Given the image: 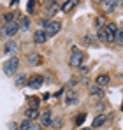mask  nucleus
Instances as JSON below:
<instances>
[{
	"instance_id": "1",
	"label": "nucleus",
	"mask_w": 123,
	"mask_h": 130,
	"mask_svg": "<svg viewBox=\"0 0 123 130\" xmlns=\"http://www.w3.org/2000/svg\"><path fill=\"white\" fill-rule=\"evenodd\" d=\"M69 63H70V67H78V69H79V67L84 63V53H83L81 49L74 47V51H72V55H70Z\"/></svg>"
},
{
	"instance_id": "2",
	"label": "nucleus",
	"mask_w": 123,
	"mask_h": 130,
	"mask_svg": "<svg viewBox=\"0 0 123 130\" xmlns=\"http://www.w3.org/2000/svg\"><path fill=\"white\" fill-rule=\"evenodd\" d=\"M18 65H20L18 56H12V58H9V60L4 63V72H5L7 76H14L16 70H18Z\"/></svg>"
},
{
	"instance_id": "3",
	"label": "nucleus",
	"mask_w": 123,
	"mask_h": 130,
	"mask_svg": "<svg viewBox=\"0 0 123 130\" xmlns=\"http://www.w3.org/2000/svg\"><path fill=\"white\" fill-rule=\"evenodd\" d=\"M18 30H20V23L11 21V23H7V25H4L0 32H2V35H5V37H12V35H16Z\"/></svg>"
},
{
	"instance_id": "4",
	"label": "nucleus",
	"mask_w": 123,
	"mask_h": 130,
	"mask_svg": "<svg viewBox=\"0 0 123 130\" xmlns=\"http://www.w3.org/2000/svg\"><path fill=\"white\" fill-rule=\"evenodd\" d=\"M42 83H44V76H39V74H35V76H30L28 77V83H26V86L32 88V90H37V88L42 86Z\"/></svg>"
},
{
	"instance_id": "5",
	"label": "nucleus",
	"mask_w": 123,
	"mask_h": 130,
	"mask_svg": "<svg viewBox=\"0 0 123 130\" xmlns=\"http://www.w3.org/2000/svg\"><path fill=\"white\" fill-rule=\"evenodd\" d=\"M60 28H62V23L60 21H49L48 28H46L44 32H46L48 37H53V35H56V34L60 32Z\"/></svg>"
},
{
	"instance_id": "6",
	"label": "nucleus",
	"mask_w": 123,
	"mask_h": 130,
	"mask_svg": "<svg viewBox=\"0 0 123 130\" xmlns=\"http://www.w3.org/2000/svg\"><path fill=\"white\" fill-rule=\"evenodd\" d=\"M46 41H48V35H46V32L39 28V30L34 34V42H35V44H44Z\"/></svg>"
},
{
	"instance_id": "7",
	"label": "nucleus",
	"mask_w": 123,
	"mask_h": 130,
	"mask_svg": "<svg viewBox=\"0 0 123 130\" xmlns=\"http://www.w3.org/2000/svg\"><path fill=\"white\" fill-rule=\"evenodd\" d=\"M51 121H53V120H51V111L46 109L41 114V125L42 127H51Z\"/></svg>"
},
{
	"instance_id": "8",
	"label": "nucleus",
	"mask_w": 123,
	"mask_h": 130,
	"mask_svg": "<svg viewBox=\"0 0 123 130\" xmlns=\"http://www.w3.org/2000/svg\"><path fill=\"white\" fill-rule=\"evenodd\" d=\"M26 60H28V63H30V65H34V67H39V65L42 63L41 55H37V53H30V55L26 56Z\"/></svg>"
},
{
	"instance_id": "9",
	"label": "nucleus",
	"mask_w": 123,
	"mask_h": 130,
	"mask_svg": "<svg viewBox=\"0 0 123 130\" xmlns=\"http://www.w3.org/2000/svg\"><path fill=\"white\" fill-rule=\"evenodd\" d=\"M104 7V11H107V12H111V11H114L118 5H120V2H116V0H104L102 4H100Z\"/></svg>"
},
{
	"instance_id": "10",
	"label": "nucleus",
	"mask_w": 123,
	"mask_h": 130,
	"mask_svg": "<svg viewBox=\"0 0 123 130\" xmlns=\"http://www.w3.org/2000/svg\"><path fill=\"white\" fill-rule=\"evenodd\" d=\"M18 51V42L16 41H9V42L4 46V53L5 55H12V53H16Z\"/></svg>"
},
{
	"instance_id": "11",
	"label": "nucleus",
	"mask_w": 123,
	"mask_h": 130,
	"mask_svg": "<svg viewBox=\"0 0 123 130\" xmlns=\"http://www.w3.org/2000/svg\"><path fill=\"white\" fill-rule=\"evenodd\" d=\"M105 121H107V116H104V114H100V116H95V120H93L91 127H93V128H99V127H102Z\"/></svg>"
},
{
	"instance_id": "12",
	"label": "nucleus",
	"mask_w": 123,
	"mask_h": 130,
	"mask_svg": "<svg viewBox=\"0 0 123 130\" xmlns=\"http://www.w3.org/2000/svg\"><path fill=\"white\" fill-rule=\"evenodd\" d=\"M109 83H111V77H109L107 74H102V76H99V77H97V85H99V86L104 88V86H107Z\"/></svg>"
},
{
	"instance_id": "13",
	"label": "nucleus",
	"mask_w": 123,
	"mask_h": 130,
	"mask_svg": "<svg viewBox=\"0 0 123 130\" xmlns=\"http://www.w3.org/2000/svg\"><path fill=\"white\" fill-rule=\"evenodd\" d=\"M25 114H26V120H30V121H32V120H37V118H39V111H37V109H30V107H28Z\"/></svg>"
},
{
	"instance_id": "14",
	"label": "nucleus",
	"mask_w": 123,
	"mask_h": 130,
	"mask_svg": "<svg viewBox=\"0 0 123 130\" xmlns=\"http://www.w3.org/2000/svg\"><path fill=\"white\" fill-rule=\"evenodd\" d=\"M90 93H91V95H95V97H102V95H104V90H102V86H99V85H93V86L90 88Z\"/></svg>"
},
{
	"instance_id": "15",
	"label": "nucleus",
	"mask_w": 123,
	"mask_h": 130,
	"mask_svg": "<svg viewBox=\"0 0 123 130\" xmlns=\"http://www.w3.org/2000/svg\"><path fill=\"white\" fill-rule=\"evenodd\" d=\"M97 39H99V41H104V42H107V30H105V26L100 28V30H97Z\"/></svg>"
},
{
	"instance_id": "16",
	"label": "nucleus",
	"mask_w": 123,
	"mask_h": 130,
	"mask_svg": "<svg viewBox=\"0 0 123 130\" xmlns=\"http://www.w3.org/2000/svg\"><path fill=\"white\" fill-rule=\"evenodd\" d=\"M28 83V77L25 76V74H18L16 76V86H23V85H26Z\"/></svg>"
},
{
	"instance_id": "17",
	"label": "nucleus",
	"mask_w": 123,
	"mask_h": 130,
	"mask_svg": "<svg viewBox=\"0 0 123 130\" xmlns=\"http://www.w3.org/2000/svg\"><path fill=\"white\" fill-rule=\"evenodd\" d=\"M56 9H58V2H48V9H46L48 14H53Z\"/></svg>"
},
{
	"instance_id": "18",
	"label": "nucleus",
	"mask_w": 123,
	"mask_h": 130,
	"mask_svg": "<svg viewBox=\"0 0 123 130\" xmlns=\"http://www.w3.org/2000/svg\"><path fill=\"white\" fill-rule=\"evenodd\" d=\"M28 28H30V20H28V18H21L20 30H28Z\"/></svg>"
},
{
	"instance_id": "19",
	"label": "nucleus",
	"mask_w": 123,
	"mask_h": 130,
	"mask_svg": "<svg viewBox=\"0 0 123 130\" xmlns=\"http://www.w3.org/2000/svg\"><path fill=\"white\" fill-rule=\"evenodd\" d=\"M30 128H32V121L30 120H23L20 125V130H30Z\"/></svg>"
},
{
	"instance_id": "20",
	"label": "nucleus",
	"mask_w": 123,
	"mask_h": 130,
	"mask_svg": "<svg viewBox=\"0 0 123 130\" xmlns=\"http://www.w3.org/2000/svg\"><path fill=\"white\" fill-rule=\"evenodd\" d=\"M74 5H78V2H65V4H63V7H62V11H65V12H67V11H70Z\"/></svg>"
},
{
	"instance_id": "21",
	"label": "nucleus",
	"mask_w": 123,
	"mask_h": 130,
	"mask_svg": "<svg viewBox=\"0 0 123 130\" xmlns=\"http://www.w3.org/2000/svg\"><path fill=\"white\" fill-rule=\"evenodd\" d=\"M2 20H4L5 25H7V23L14 21V14H12V12H7V14H4V16H2Z\"/></svg>"
},
{
	"instance_id": "22",
	"label": "nucleus",
	"mask_w": 123,
	"mask_h": 130,
	"mask_svg": "<svg viewBox=\"0 0 123 130\" xmlns=\"http://www.w3.org/2000/svg\"><path fill=\"white\" fill-rule=\"evenodd\" d=\"M30 109H37L39 107V99H35V97H30Z\"/></svg>"
},
{
	"instance_id": "23",
	"label": "nucleus",
	"mask_w": 123,
	"mask_h": 130,
	"mask_svg": "<svg viewBox=\"0 0 123 130\" xmlns=\"http://www.w3.org/2000/svg\"><path fill=\"white\" fill-rule=\"evenodd\" d=\"M116 44L118 46H123V28L118 30V35H116Z\"/></svg>"
},
{
	"instance_id": "24",
	"label": "nucleus",
	"mask_w": 123,
	"mask_h": 130,
	"mask_svg": "<svg viewBox=\"0 0 123 130\" xmlns=\"http://www.w3.org/2000/svg\"><path fill=\"white\" fill-rule=\"evenodd\" d=\"M84 118H86V114H84V112H79V114L76 116V125H83Z\"/></svg>"
},
{
	"instance_id": "25",
	"label": "nucleus",
	"mask_w": 123,
	"mask_h": 130,
	"mask_svg": "<svg viewBox=\"0 0 123 130\" xmlns=\"http://www.w3.org/2000/svg\"><path fill=\"white\" fill-rule=\"evenodd\" d=\"M95 26H97L99 30H100V28H104V26H105V23H104V18H97V20H95Z\"/></svg>"
},
{
	"instance_id": "26",
	"label": "nucleus",
	"mask_w": 123,
	"mask_h": 130,
	"mask_svg": "<svg viewBox=\"0 0 123 130\" xmlns=\"http://www.w3.org/2000/svg\"><path fill=\"white\" fill-rule=\"evenodd\" d=\"M26 11H28V12H34V11H35V2H34V0L26 4Z\"/></svg>"
},
{
	"instance_id": "27",
	"label": "nucleus",
	"mask_w": 123,
	"mask_h": 130,
	"mask_svg": "<svg viewBox=\"0 0 123 130\" xmlns=\"http://www.w3.org/2000/svg\"><path fill=\"white\" fill-rule=\"evenodd\" d=\"M51 127H53V128H60L62 121H60V120H53V121H51Z\"/></svg>"
},
{
	"instance_id": "28",
	"label": "nucleus",
	"mask_w": 123,
	"mask_h": 130,
	"mask_svg": "<svg viewBox=\"0 0 123 130\" xmlns=\"http://www.w3.org/2000/svg\"><path fill=\"white\" fill-rule=\"evenodd\" d=\"M48 25H49V21H46V20H41V21H39V26H41V30H42V28L46 30V28H48Z\"/></svg>"
},
{
	"instance_id": "29",
	"label": "nucleus",
	"mask_w": 123,
	"mask_h": 130,
	"mask_svg": "<svg viewBox=\"0 0 123 130\" xmlns=\"http://www.w3.org/2000/svg\"><path fill=\"white\" fill-rule=\"evenodd\" d=\"M83 42L84 44H91L93 41H91V37H83Z\"/></svg>"
},
{
	"instance_id": "30",
	"label": "nucleus",
	"mask_w": 123,
	"mask_h": 130,
	"mask_svg": "<svg viewBox=\"0 0 123 130\" xmlns=\"http://www.w3.org/2000/svg\"><path fill=\"white\" fill-rule=\"evenodd\" d=\"M30 130H41V125H32V128Z\"/></svg>"
},
{
	"instance_id": "31",
	"label": "nucleus",
	"mask_w": 123,
	"mask_h": 130,
	"mask_svg": "<svg viewBox=\"0 0 123 130\" xmlns=\"http://www.w3.org/2000/svg\"><path fill=\"white\" fill-rule=\"evenodd\" d=\"M83 130H91V128H83Z\"/></svg>"
},
{
	"instance_id": "32",
	"label": "nucleus",
	"mask_w": 123,
	"mask_h": 130,
	"mask_svg": "<svg viewBox=\"0 0 123 130\" xmlns=\"http://www.w3.org/2000/svg\"><path fill=\"white\" fill-rule=\"evenodd\" d=\"M121 5H123V2H121Z\"/></svg>"
}]
</instances>
